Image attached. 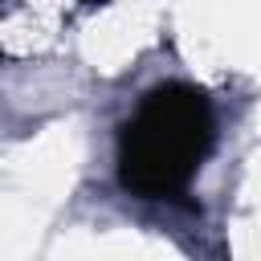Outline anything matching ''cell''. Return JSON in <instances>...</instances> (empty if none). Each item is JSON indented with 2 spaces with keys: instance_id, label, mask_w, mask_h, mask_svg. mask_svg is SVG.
Here are the masks:
<instances>
[{
  "instance_id": "2",
  "label": "cell",
  "mask_w": 261,
  "mask_h": 261,
  "mask_svg": "<svg viewBox=\"0 0 261 261\" xmlns=\"http://www.w3.org/2000/svg\"><path fill=\"white\" fill-rule=\"evenodd\" d=\"M90 4H102V0H90Z\"/></svg>"
},
{
  "instance_id": "1",
  "label": "cell",
  "mask_w": 261,
  "mask_h": 261,
  "mask_svg": "<svg viewBox=\"0 0 261 261\" xmlns=\"http://www.w3.org/2000/svg\"><path fill=\"white\" fill-rule=\"evenodd\" d=\"M216 143V110L200 86H151L118 126V184L139 200H175L188 192Z\"/></svg>"
}]
</instances>
